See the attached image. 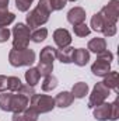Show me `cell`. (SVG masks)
<instances>
[{
	"mask_svg": "<svg viewBox=\"0 0 119 121\" xmlns=\"http://www.w3.org/2000/svg\"><path fill=\"white\" fill-rule=\"evenodd\" d=\"M55 59H56V48H53L52 45H46L39 54V62L53 65Z\"/></svg>",
	"mask_w": 119,
	"mask_h": 121,
	"instance_id": "cell-15",
	"label": "cell"
},
{
	"mask_svg": "<svg viewBox=\"0 0 119 121\" xmlns=\"http://www.w3.org/2000/svg\"><path fill=\"white\" fill-rule=\"evenodd\" d=\"M97 58H98V59H102V60H105V62H109V63H111V60L114 59V54H112L111 51H108V49H105V51H102V52H99Z\"/></svg>",
	"mask_w": 119,
	"mask_h": 121,
	"instance_id": "cell-34",
	"label": "cell"
},
{
	"mask_svg": "<svg viewBox=\"0 0 119 121\" xmlns=\"http://www.w3.org/2000/svg\"><path fill=\"white\" fill-rule=\"evenodd\" d=\"M21 86H23V83H21L20 78H17V76H7V90L8 91L16 93V91L20 90Z\"/></svg>",
	"mask_w": 119,
	"mask_h": 121,
	"instance_id": "cell-25",
	"label": "cell"
},
{
	"mask_svg": "<svg viewBox=\"0 0 119 121\" xmlns=\"http://www.w3.org/2000/svg\"><path fill=\"white\" fill-rule=\"evenodd\" d=\"M11 96H13V91H1L0 93V108L3 111H10Z\"/></svg>",
	"mask_w": 119,
	"mask_h": 121,
	"instance_id": "cell-23",
	"label": "cell"
},
{
	"mask_svg": "<svg viewBox=\"0 0 119 121\" xmlns=\"http://www.w3.org/2000/svg\"><path fill=\"white\" fill-rule=\"evenodd\" d=\"M99 13L104 18V24H116L119 18V0L108 1V4L104 6Z\"/></svg>",
	"mask_w": 119,
	"mask_h": 121,
	"instance_id": "cell-5",
	"label": "cell"
},
{
	"mask_svg": "<svg viewBox=\"0 0 119 121\" xmlns=\"http://www.w3.org/2000/svg\"><path fill=\"white\" fill-rule=\"evenodd\" d=\"M7 90V76L0 75V93Z\"/></svg>",
	"mask_w": 119,
	"mask_h": 121,
	"instance_id": "cell-37",
	"label": "cell"
},
{
	"mask_svg": "<svg viewBox=\"0 0 119 121\" xmlns=\"http://www.w3.org/2000/svg\"><path fill=\"white\" fill-rule=\"evenodd\" d=\"M104 27V18L101 16V13H95L92 17H91V28L95 31V32H101Z\"/></svg>",
	"mask_w": 119,
	"mask_h": 121,
	"instance_id": "cell-24",
	"label": "cell"
},
{
	"mask_svg": "<svg viewBox=\"0 0 119 121\" xmlns=\"http://www.w3.org/2000/svg\"><path fill=\"white\" fill-rule=\"evenodd\" d=\"M87 49H88V52H94V54H97V55H98L99 52L105 51V49H107V41H105V38L95 37V38L90 39L88 45H87Z\"/></svg>",
	"mask_w": 119,
	"mask_h": 121,
	"instance_id": "cell-13",
	"label": "cell"
},
{
	"mask_svg": "<svg viewBox=\"0 0 119 121\" xmlns=\"http://www.w3.org/2000/svg\"><path fill=\"white\" fill-rule=\"evenodd\" d=\"M49 16L48 13H45L44 10H41L39 7H35L34 10H31L30 13L27 14L25 20H27V26L30 27V30L32 28H39L41 26H44L48 20H49Z\"/></svg>",
	"mask_w": 119,
	"mask_h": 121,
	"instance_id": "cell-6",
	"label": "cell"
},
{
	"mask_svg": "<svg viewBox=\"0 0 119 121\" xmlns=\"http://www.w3.org/2000/svg\"><path fill=\"white\" fill-rule=\"evenodd\" d=\"M73 52H74V48L70 45L64 47V48H59V49H56V58L62 63H70L71 58H73Z\"/></svg>",
	"mask_w": 119,
	"mask_h": 121,
	"instance_id": "cell-17",
	"label": "cell"
},
{
	"mask_svg": "<svg viewBox=\"0 0 119 121\" xmlns=\"http://www.w3.org/2000/svg\"><path fill=\"white\" fill-rule=\"evenodd\" d=\"M16 20V14L7 9H0V27H7Z\"/></svg>",
	"mask_w": 119,
	"mask_h": 121,
	"instance_id": "cell-19",
	"label": "cell"
},
{
	"mask_svg": "<svg viewBox=\"0 0 119 121\" xmlns=\"http://www.w3.org/2000/svg\"><path fill=\"white\" fill-rule=\"evenodd\" d=\"M94 118L98 121H108L111 118V103L104 101L102 104L94 107Z\"/></svg>",
	"mask_w": 119,
	"mask_h": 121,
	"instance_id": "cell-10",
	"label": "cell"
},
{
	"mask_svg": "<svg viewBox=\"0 0 119 121\" xmlns=\"http://www.w3.org/2000/svg\"><path fill=\"white\" fill-rule=\"evenodd\" d=\"M111 94V90L102 83V82H98L94 89L90 94V99H88V108H94L99 104H102Z\"/></svg>",
	"mask_w": 119,
	"mask_h": 121,
	"instance_id": "cell-4",
	"label": "cell"
},
{
	"mask_svg": "<svg viewBox=\"0 0 119 121\" xmlns=\"http://www.w3.org/2000/svg\"><path fill=\"white\" fill-rule=\"evenodd\" d=\"M109 90H114L119 93V86H118V72L111 70L107 76H104V82H102Z\"/></svg>",
	"mask_w": 119,
	"mask_h": 121,
	"instance_id": "cell-16",
	"label": "cell"
},
{
	"mask_svg": "<svg viewBox=\"0 0 119 121\" xmlns=\"http://www.w3.org/2000/svg\"><path fill=\"white\" fill-rule=\"evenodd\" d=\"M91 72H92L95 76L104 78V76H107V75L111 72V63L97 58V60L91 65Z\"/></svg>",
	"mask_w": 119,
	"mask_h": 121,
	"instance_id": "cell-11",
	"label": "cell"
},
{
	"mask_svg": "<svg viewBox=\"0 0 119 121\" xmlns=\"http://www.w3.org/2000/svg\"><path fill=\"white\" fill-rule=\"evenodd\" d=\"M36 7H39L41 10H44V11L48 13V14H51V13L53 11V10H52V6H51V0H39Z\"/></svg>",
	"mask_w": 119,
	"mask_h": 121,
	"instance_id": "cell-33",
	"label": "cell"
},
{
	"mask_svg": "<svg viewBox=\"0 0 119 121\" xmlns=\"http://www.w3.org/2000/svg\"><path fill=\"white\" fill-rule=\"evenodd\" d=\"M17 93H20V94H23V96H25V97L31 99V97L35 94V90H34V87H32V86H30V85H23V86L20 87V90L17 91Z\"/></svg>",
	"mask_w": 119,
	"mask_h": 121,
	"instance_id": "cell-31",
	"label": "cell"
},
{
	"mask_svg": "<svg viewBox=\"0 0 119 121\" xmlns=\"http://www.w3.org/2000/svg\"><path fill=\"white\" fill-rule=\"evenodd\" d=\"M30 106V99L20 94V93H13L11 96V103H10V111L13 113H23L27 107Z\"/></svg>",
	"mask_w": 119,
	"mask_h": 121,
	"instance_id": "cell-7",
	"label": "cell"
},
{
	"mask_svg": "<svg viewBox=\"0 0 119 121\" xmlns=\"http://www.w3.org/2000/svg\"><path fill=\"white\" fill-rule=\"evenodd\" d=\"M46 37H48V30L44 28V27H41V28H35V30L31 32V41H34V42H36V44L45 41Z\"/></svg>",
	"mask_w": 119,
	"mask_h": 121,
	"instance_id": "cell-22",
	"label": "cell"
},
{
	"mask_svg": "<svg viewBox=\"0 0 119 121\" xmlns=\"http://www.w3.org/2000/svg\"><path fill=\"white\" fill-rule=\"evenodd\" d=\"M73 31H74V35L83 38V37H87L90 32H91V28L86 24V21H84V23H80L77 26H73Z\"/></svg>",
	"mask_w": 119,
	"mask_h": 121,
	"instance_id": "cell-26",
	"label": "cell"
},
{
	"mask_svg": "<svg viewBox=\"0 0 119 121\" xmlns=\"http://www.w3.org/2000/svg\"><path fill=\"white\" fill-rule=\"evenodd\" d=\"M8 62L14 68L20 66H31L35 62V52L25 48V49H11L8 54Z\"/></svg>",
	"mask_w": 119,
	"mask_h": 121,
	"instance_id": "cell-2",
	"label": "cell"
},
{
	"mask_svg": "<svg viewBox=\"0 0 119 121\" xmlns=\"http://www.w3.org/2000/svg\"><path fill=\"white\" fill-rule=\"evenodd\" d=\"M30 106L32 108H35L39 114H45L52 111L56 106H55V99L52 96L48 94H34L30 99Z\"/></svg>",
	"mask_w": 119,
	"mask_h": 121,
	"instance_id": "cell-3",
	"label": "cell"
},
{
	"mask_svg": "<svg viewBox=\"0 0 119 121\" xmlns=\"http://www.w3.org/2000/svg\"><path fill=\"white\" fill-rule=\"evenodd\" d=\"M73 101H74V97L71 96L70 91H60L55 97V106H58L60 108H66V107L71 106Z\"/></svg>",
	"mask_w": 119,
	"mask_h": 121,
	"instance_id": "cell-14",
	"label": "cell"
},
{
	"mask_svg": "<svg viewBox=\"0 0 119 121\" xmlns=\"http://www.w3.org/2000/svg\"><path fill=\"white\" fill-rule=\"evenodd\" d=\"M67 1H71V3H74V1H77V0H67Z\"/></svg>",
	"mask_w": 119,
	"mask_h": 121,
	"instance_id": "cell-40",
	"label": "cell"
},
{
	"mask_svg": "<svg viewBox=\"0 0 119 121\" xmlns=\"http://www.w3.org/2000/svg\"><path fill=\"white\" fill-rule=\"evenodd\" d=\"M70 93L74 99H84L88 94V85L84 83V82H77V83L73 85Z\"/></svg>",
	"mask_w": 119,
	"mask_h": 121,
	"instance_id": "cell-18",
	"label": "cell"
},
{
	"mask_svg": "<svg viewBox=\"0 0 119 121\" xmlns=\"http://www.w3.org/2000/svg\"><path fill=\"white\" fill-rule=\"evenodd\" d=\"M38 72L41 76H49L52 75V70H53V65H49V63H44V62H38V66H36Z\"/></svg>",
	"mask_w": 119,
	"mask_h": 121,
	"instance_id": "cell-27",
	"label": "cell"
},
{
	"mask_svg": "<svg viewBox=\"0 0 119 121\" xmlns=\"http://www.w3.org/2000/svg\"><path fill=\"white\" fill-rule=\"evenodd\" d=\"M13 121H25L23 113H13Z\"/></svg>",
	"mask_w": 119,
	"mask_h": 121,
	"instance_id": "cell-38",
	"label": "cell"
},
{
	"mask_svg": "<svg viewBox=\"0 0 119 121\" xmlns=\"http://www.w3.org/2000/svg\"><path fill=\"white\" fill-rule=\"evenodd\" d=\"M66 3H67V0H51L52 10L53 11H59V10H62L66 6Z\"/></svg>",
	"mask_w": 119,
	"mask_h": 121,
	"instance_id": "cell-35",
	"label": "cell"
},
{
	"mask_svg": "<svg viewBox=\"0 0 119 121\" xmlns=\"http://www.w3.org/2000/svg\"><path fill=\"white\" fill-rule=\"evenodd\" d=\"M101 32L105 37H114L116 34V24H104Z\"/></svg>",
	"mask_w": 119,
	"mask_h": 121,
	"instance_id": "cell-30",
	"label": "cell"
},
{
	"mask_svg": "<svg viewBox=\"0 0 119 121\" xmlns=\"http://www.w3.org/2000/svg\"><path fill=\"white\" fill-rule=\"evenodd\" d=\"M118 104H119L118 99L114 103H111V118L109 120H112V121L118 120V117H119V106Z\"/></svg>",
	"mask_w": 119,
	"mask_h": 121,
	"instance_id": "cell-32",
	"label": "cell"
},
{
	"mask_svg": "<svg viewBox=\"0 0 119 121\" xmlns=\"http://www.w3.org/2000/svg\"><path fill=\"white\" fill-rule=\"evenodd\" d=\"M10 0H0V9H7Z\"/></svg>",
	"mask_w": 119,
	"mask_h": 121,
	"instance_id": "cell-39",
	"label": "cell"
},
{
	"mask_svg": "<svg viewBox=\"0 0 119 121\" xmlns=\"http://www.w3.org/2000/svg\"><path fill=\"white\" fill-rule=\"evenodd\" d=\"M90 60V52L86 48H77L73 52L71 62H74L77 66H86Z\"/></svg>",
	"mask_w": 119,
	"mask_h": 121,
	"instance_id": "cell-12",
	"label": "cell"
},
{
	"mask_svg": "<svg viewBox=\"0 0 119 121\" xmlns=\"http://www.w3.org/2000/svg\"><path fill=\"white\" fill-rule=\"evenodd\" d=\"M39 79H41V75H39V72H38L36 68H30V69L25 72L27 85H30V86H32V87H34L35 85L39 83Z\"/></svg>",
	"mask_w": 119,
	"mask_h": 121,
	"instance_id": "cell-20",
	"label": "cell"
},
{
	"mask_svg": "<svg viewBox=\"0 0 119 121\" xmlns=\"http://www.w3.org/2000/svg\"><path fill=\"white\" fill-rule=\"evenodd\" d=\"M32 1H34V0H16V7L18 9V11L25 13V11L30 10Z\"/></svg>",
	"mask_w": 119,
	"mask_h": 121,
	"instance_id": "cell-29",
	"label": "cell"
},
{
	"mask_svg": "<svg viewBox=\"0 0 119 121\" xmlns=\"http://www.w3.org/2000/svg\"><path fill=\"white\" fill-rule=\"evenodd\" d=\"M41 87H42L44 91H52L53 89H56L58 87V79H56V76H53V75L45 76Z\"/></svg>",
	"mask_w": 119,
	"mask_h": 121,
	"instance_id": "cell-21",
	"label": "cell"
},
{
	"mask_svg": "<svg viewBox=\"0 0 119 121\" xmlns=\"http://www.w3.org/2000/svg\"><path fill=\"white\" fill-rule=\"evenodd\" d=\"M53 41L59 48H64L69 47L71 44V34L66 28H58L53 32Z\"/></svg>",
	"mask_w": 119,
	"mask_h": 121,
	"instance_id": "cell-8",
	"label": "cell"
},
{
	"mask_svg": "<svg viewBox=\"0 0 119 121\" xmlns=\"http://www.w3.org/2000/svg\"><path fill=\"white\" fill-rule=\"evenodd\" d=\"M11 31L6 27H0V42H7V39L10 38Z\"/></svg>",
	"mask_w": 119,
	"mask_h": 121,
	"instance_id": "cell-36",
	"label": "cell"
},
{
	"mask_svg": "<svg viewBox=\"0 0 119 121\" xmlns=\"http://www.w3.org/2000/svg\"><path fill=\"white\" fill-rule=\"evenodd\" d=\"M67 21L71 26H77L86 21V10L83 7H73L67 13Z\"/></svg>",
	"mask_w": 119,
	"mask_h": 121,
	"instance_id": "cell-9",
	"label": "cell"
},
{
	"mask_svg": "<svg viewBox=\"0 0 119 121\" xmlns=\"http://www.w3.org/2000/svg\"><path fill=\"white\" fill-rule=\"evenodd\" d=\"M13 49H25L31 41V30L24 23H18L13 27Z\"/></svg>",
	"mask_w": 119,
	"mask_h": 121,
	"instance_id": "cell-1",
	"label": "cell"
},
{
	"mask_svg": "<svg viewBox=\"0 0 119 121\" xmlns=\"http://www.w3.org/2000/svg\"><path fill=\"white\" fill-rule=\"evenodd\" d=\"M23 114H24L25 121H38V117H39V113H38L35 108H32L31 106H28V107L23 111Z\"/></svg>",
	"mask_w": 119,
	"mask_h": 121,
	"instance_id": "cell-28",
	"label": "cell"
}]
</instances>
